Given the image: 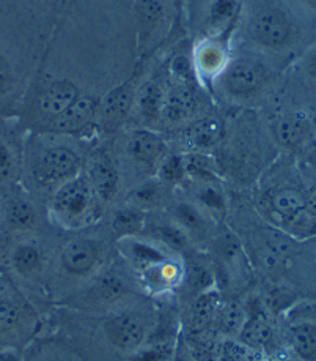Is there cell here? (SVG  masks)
<instances>
[{
	"mask_svg": "<svg viewBox=\"0 0 316 361\" xmlns=\"http://www.w3.org/2000/svg\"><path fill=\"white\" fill-rule=\"evenodd\" d=\"M0 361H23V350H18V349L0 350Z\"/></svg>",
	"mask_w": 316,
	"mask_h": 361,
	"instance_id": "ee69618b",
	"label": "cell"
},
{
	"mask_svg": "<svg viewBox=\"0 0 316 361\" xmlns=\"http://www.w3.org/2000/svg\"><path fill=\"white\" fill-rule=\"evenodd\" d=\"M186 262V278L181 289H186L191 295V300L200 293H205L211 289H216V281H214V270L211 259H201L198 256L187 259Z\"/></svg>",
	"mask_w": 316,
	"mask_h": 361,
	"instance_id": "cb8c5ba5",
	"label": "cell"
},
{
	"mask_svg": "<svg viewBox=\"0 0 316 361\" xmlns=\"http://www.w3.org/2000/svg\"><path fill=\"white\" fill-rule=\"evenodd\" d=\"M103 248L95 240L76 237L66 243L60 252V269L71 278L90 279L104 270Z\"/></svg>",
	"mask_w": 316,
	"mask_h": 361,
	"instance_id": "52a82bcc",
	"label": "cell"
},
{
	"mask_svg": "<svg viewBox=\"0 0 316 361\" xmlns=\"http://www.w3.org/2000/svg\"><path fill=\"white\" fill-rule=\"evenodd\" d=\"M304 65H305V70L308 73V76H312L313 79H316V46L305 54Z\"/></svg>",
	"mask_w": 316,
	"mask_h": 361,
	"instance_id": "7bdbcfd3",
	"label": "cell"
},
{
	"mask_svg": "<svg viewBox=\"0 0 316 361\" xmlns=\"http://www.w3.org/2000/svg\"><path fill=\"white\" fill-rule=\"evenodd\" d=\"M101 331L112 349L132 355L150 341V322L139 311L113 307L106 311Z\"/></svg>",
	"mask_w": 316,
	"mask_h": 361,
	"instance_id": "7a4b0ae2",
	"label": "cell"
},
{
	"mask_svg": "<svg viewBox=\"0 0 316 361\" xmlns=\"http://www.w3.org/2000/svg\"><path fill=\"white\" fill-rule=\"evenodd\" d=\"M291 352L301 361H316V324L299 322L288 333Z\"/></svg>",
	"mask_w": 316,
	"mask_h": 361,
	"instance_id": "83f0119b",
	"label": "cell"
},
{
	"mask_svg": "<svg viewBox=\"0 0 316 361\" xmlns=\"http://www.w3.org/2000/svg\"><path fill=\"white\" fill-rule=\"evenodd\" d=\"M136 97H134V85L131 81L113 89L103 102L99 103V114L106 123H117L126 117L131 111Z\"/></svg>",
	"mask_w": 316,
	"mask_h": 361,
	"instance_id": "d4e9b609",
	"label": "cell"
},
{
	"mask_svg": "<svg viewBox=\"0 0 316 361\" xmlns=\"http://www.w3.org/2000/svg\"><path fill=\"white\" fill-rule=\"evenodd\" d=\"M23 169V157L15 140L0 130V192L16 185L19 172Z\"/></svg>",
	"mask_w": 316,
	"mask_h": 361,
	"instance_id": "603a6c76",
	"label": "cell"
},
{
	"mask_svg": "<svg viewBox=\"0 0 316 361\" xmlns=\"http://www.w3.org/2000/svg\"><path fill=\"white\" fill-rule=\"evenodd\" d=\"M5 269L21 283L37 284L44 276L46 254L42 246L27 238H18L5 246Z\"/></svg>",
	"mask_w": 316,
	"mask_h": 361,
	"instance_id": "ba28073f",
	"label": "cell"
},
{
	"mask_svg": "<svg viewBox=\"0 0 316 361\" xmlns=\"http://www.w3.org/2000/svg\"><path fill=\"white\" fill-rule=\"evenodd\" d=\"M127 153L132 161L142 166H156L167 155V145L158 133L148 128L136 130L127 140Z\"/></svg>",
	"mask_w": 316,
	"mask_h": 361,
	"instance_id": "e0dca14e",
	"label": "cell"
},
{
	"mask_svg": "<svg viewBox=\"0 0 316 361\" xmlns=\"http://www.w3.org/2000/svg\"><path fill=\"white\" fill-rule=\"evenodd\" d=\"M15 85V73L8 60L0 54V104L10 95Z\"/></svg>",
	"mask_w": 316,
	"mask_h": 361,
	"instance_id": "b9f144b4",
	"label": "cell"
},
{
	"mask_svg": "<svg viewBox=\"0 0 316 361\" xmlns=\"http://www.w3.org/2000/svg\"><path fill=\"white\" fill-rule=\"evenodd\" d=\"M194 68L198 76L213 79L220 76L228 65L225 46L217 39H205L197 44L194 52Z\"/></svg>",
	"mask_w": 316,
	"mask_h": 361,
	"instance_id": "44dd1931",
	"label": "cell"
},
{
	"mask_svg": "<svg viewBox=\"0 0 316 361\" xmlns=\"http://www.w3.org/2000/svg\"><path fill=\"white\" fill-rule=\"evenodd\" d=\"M246 319L247 310L243 303L236 300H224L219 311L216 331L222 339H238Z\"/></svg>",
	"mask_w": 316,
	"mask_h": 361,
	"instance_id": "4316f807",
	"label": "cell"
},
{
	"mask_svg": "<svg viewBox=\"0 0 316 361\" xmlns=\"http://www.w3.org/2000/svg\"><path fill=\"white\" fill-rule=\"evenodd\" d=\"M220 125L213 118L201 120L197 125H194L189 131V144L194 152L206 153L211 150L220 139Z\"/></svg>",
	"mask_w": 316,
	"mask_h": 361,
	"instance_id": "d6a6232c",
	"label": "cell"
},
{
	"mask_svg": "<svg viewBox=\"0 0 316 361\" xmlns=\"http://www.w3.org/2000/svg\"><path fill=\"white\" fill-rule=\"evenodd\" d=\"M186 177V167H184V157L177 155V153H170L165 155L160 163L158 164V180L163 185H178Z\"/></svg>",
	"mask_w": 316,
	"mask_h": 361,
	"instance_id": "8d00e7d4",
	"label": "cell"
},
{
	"mask_svg": "<svg viewBox=\"0 0 316 361\" xmlns=\"http://www.w3.org/2000/svg\"><path fill=\"white\" fill-rule=\"evenodd\" d=\"M173 221L183 227L192 238L203 237L210 227V215L198 204L178 202L173 207Z\"/></svg>",
	"mask_w": 316,
	"mask_h": 361,
	"instance_id": "484cf974",
	"label": "cell"
},
{
	"mask_svg": "<svg viewBox=\"0 0 316 361\" xmlns=\"http://www.w3.org/2000/svg\"><path fill=\"white\" fill-rule=\"evenodd\" d=\"M251 35L265 48L282 49L294 39V24L284 10L265 6L252 19Z\"/></svg>",
	"mask_w": 316,
	"mask_h": 361,
	"instance_id": "9c48e42d",
	"label": "cell"
},
{
	"mask_svg": "<svg viewBox=\"0 0 316 361\" xmlns=\"http://www.w3.org/2000/svg\"><path fill=\"white\" fill-rule=\"evenodd\" d=\"M79 97L76 85L70 81L53 82L39 93L37 99L38 111L43 117L51 120V123L58 116L70 108L74 99Z\"/></svg>",
	"mask_w": 316,
	"mask_h": 361,
	"instance_id": "ffe728a7",
	"label": "cell"
},
{
	"mask_svg": "<svg viewBox=\"0 0 316 361\" xmlns=\"http://www.w3.org/2000/svg\"><path fill=\"white\" fill-rule=\"evenodd\" d=\"M140 287L151 295H165L181 290L186 278L183 256H172L136 275Z\"/></svg>",
	"mask_w": 316,
	"mask_h": 361,
	"instance_id": "30bf717a",
	"label": "cell"
},
{
	"mask_svg": "<svg viewBox=\"0 0 316 361\" xmlns=\"http://www.w3.org/2000/svg\"><path fill=\"white\" fill-rule=\"evenodd\" d=\"M222 303L224 295L217 289H211L192 298L184 317L186 334L216 331Z\"/></svg>",
	"mask_w": 316,
	"mask_h": 361,
	"instance_id": "5bb4252c",
	"label": "cell"
},
{
	"mask_svg": "<svg viewBox=\"0 0 316 361\" xmlns=\"http://www.w3.org/2000/svg\"><path fill=\"white\" fill-rule=\"evenodd\" d=\"M172 361H194V360H172Z\"/></svg>",
	"mask_w": 316,
	"mask_h": 361,
	"instance_id": "681fc988",
	"label": "cell"
},
{
	"mask_svg": "<svg viewBox=\"0 0 316 361\" xmlns=\"http://www.w3.org/2000/svg\"><path fill=\"white\" fill-rule=\"evenodd\" d=\"M38 218L35 202L15 186L0 192V237L23 238L38 226Z\"/></svg>",
	"mask_w": 316,
	"mask_h": 361,
	"instance_id": "5b68a950",
	"label": "cell"
},
{
	"mask_svg": "<svg viewBox=\"0 0 316 361\" xmlns=\"http://www.w3.org/2000/svg\"><path fill=\"white\" fill-rule=\"evenodd\" d=\"M87 178L93 188V192L101 204H107L115 199L120 190V176L112 159L99 153L91 159L87 169Z\"/></svg>",
	"mask_w": 316,
	"mask_h": 361,
	"instance_id": "2e32d148",
	"label": "cell"
},
{
	"mask_svg": "<svg viewBox=\"0 0 316 361\" xmlns=\"http://www.w3.org/2000/svg\"><path fill=\"white\" fill-rule=\"evenodd\" d=\"M239 0H211L206 13V25L214 33H224L236 21Z\"/></svg>",
	"mask_w": 316,
	"mask_h": 361,
	"instance_id": "f1b7e54d",
	"label": "cell"
},
{
	"mask_svg": "<svg viewBox=\"0 0 316 361\" xmlns=\"http://www.w3.org/2000/svg\"><path fill=\"white\" fill-rule=\"evenodd\" d=\"M160 199H163V183L159 180L158 182H145L132 192V205L140 210L159 204Z\"/></svg>",
	"mask_w": 316,
	"mask_h": 361,
	"instance_id": "f35d334b",
	"label": "cell"
},
{
	"mask_svg": "<svg viewBox=\"0 0 316 361\" xmlns=\"http://www.w3.org/2000/svg\"><path fill=\"white\" fill-rule=\"evenodd\" d=\"M274 361H294V360L290 358V357H279V358H275Z\"/></svg>",
	"mask_w": 316,
	"mask_h": 361,
	"instance_id": "7dc6e473",
	"label": "cell"
},
{
	"mask_svg": "<svg viewBox=\"0 0 316 361\" xmlns=\"http://www.w3.org/2000/svg\"><path fill=\"white\" fill-rule=\"evenodd\" d=\"M308 212L304 190L294 186H284L269 196V213L279 229L290 232L293 224Z\"/></svg>",
	"mask_w": 316,
	"mask_h": 361,
	"instance_id": "4fadbf2b",
	"label": "cell"
},
{
	"mask_svg": "<svg viewBox=\"0 0 316 361\" xmlns=\"http://www.w3.org/2000/svg\"><path fill=\"white\" fill-rule=\"evenodd\" d=\"M129 293V286L123 276H118L112 270H101L95 276L87 279L80 286L76 297V305L91 310L110 311L123 303Z\"/></svg>",
	"mask_w": 316,
	"mask_h": 361,
	"instance_id": "277c9868",
	"label": "cell"
},
{
	"mask_svg": "<svg viewBox=\"0 0 316 361\" xmlns=\"http://www.w3.org/2000/svg\"><path fill=\"white\" fill-rule=\"evenodd\" d=\"M154 233H156V238L154 240H158L159 243H163L173 252L179 254V256L192 248V238L173 219L172 221L158 224L156 229H154Z\"/></svg>",
	"mask_w": 316,
	"mask_h": 361,
	"instance_id": "1f68e13d",
	"label": "cell"
},
{
	"mask_svg": "<svg viewBox=\"0 0 316 361\" xmlns=\"http://www.w3.org/2000/svg\"><path fill=\"white\" fill-rule=\"evenodd\" d=\"M145 223V212L137 209V207L129 205L113 213L110 224L113 232L120 235V238H125L139 235L144 231Z\"/></svg>",
	"mask_w": 316,
	"mask_h": 361,
	"instance_id": "f546056e",
	"label": "cell"
},
{
	"mask_svg": "<svg viewBox=\"0 0 316 361\" xmlns=\"http://www.w3.org/2000/svg\"><path fill=\"white\" fill-rule=\"evenodd\" d=\"M136 108L139 117L144 120L145 123H153L160 118V112H163V102H164V92L160 90L158 84H148L145 85L142 92L139 93L136 99Z\"/></svg>",
	"mask_w": 316,
	"mask_h": 361,
	"instance_id": "4dcf8cb0",
	"label": "cell"
},
{
	"mask_svg": "<svg viewBox=\"0 0 316 361\" xmlns=\"http://www.w3.org/2000/svg\"><path fill=\"white\" fill-rule=\"evenodd\" d=\"M247 319L238 341L248 350H263L272 339V324L267 314L257 306H246Z\"/></svg>",
	"mask_w": 316,
	"mask_h": 361,
	"instance_id": "d6986e66",
	"label": "cell"
},
{
	"mask_svg": "<svg viewBox=\"0 0 316 361\" xmlns=\"http://www.w3.org/2000/svg\"><path fill=\"white\" fill-rule=\"evenodd\" d=\"M308 136V123L301 117L284 118L277 125V139L288 149H296L305 142Z\"/></svg>",
	"mask_w": 316,
	"mask_h": 361,
	"instance_id": "e575fe53",
	"label": "cell"
},
{
	"mask_svg": "<svg viewBox=\"0 0 316 361\" xmlns=\"http://www.w3.org/2000/svg\"><path fill=\"white\" fill-rule=\"evenodd\" d=\"M5 259V245L2 243V237H0V265H4Z\"/></svg>",
	"mask_w": 316,
	"mask_h": 361,
	"instance_id": "f6af8a7d",
	"label": "cell"
},
{
	"mask_svg": "<svg viewBox=\"0 0 316 361\" xmlns=\"http://www.w3.org/2000/svg\"><path fill=\"white\" fill-rule=\"evenodd\" d=\"M312 171H313L315 177H316V158H315V161H313V164H312Z\"/></svg>",
	"mask_w": 316,
	"mask_h": 361,
	"instance_id": "c3c4849f",
	"label": "cell"
},
{
	"mask_svg": "<svg viewBox=\"0 0 316 361\" xmlns=\"http://www.w3.org/2000/svg\"><path fill=\"white\" fill-rule=\"evenodd\" d=\"M224 75L225 89L234 97H247L263 87L267 79L266 66L251 57H238L228 62Z\"/></svg>",
	"mask_w": 316,
	"mask_h": 361,
	"instance_id": "8fae6325",
	"label": "cell"
},
{
	"mask_svg": "<svg viewBox=\"0 0 316 361\" xmlns=\"http://www.w3.org/2000/svg\"><path fill=\"white\" fill-rule=\"evenodd\" d=\"M163 2L160 0H139L137 15L142 30L148 33L156 27L160 16H163Z\"/></svg>",
	"mask_w": 316,
	"mask_h": 361,
	"instance_id": "60d3db41",
	"label": "cell"
},
{
	"mask_svg": "<svg viewBox=\"0 0 316 361\" xmlns=\"http://www.w3.org/2000/svg\"><path fill=\"white\" fill-rule=\"evenodd\" d=\"M173 357V343L172 341H156L148 343L140 347L129 357V361H172Z\"/></svg>",
	"mask_w": 316,
	"mask_h": 361,
	"instance_id": "74e56055",
	"label": "cell"
},
{
	"mask_svg": "<svg viewBox=\"0 0 316 361\" xmlns=\"http://www.w3.org/2000/svg\"><path fill=\"white\" fill-rule=\"evenodd\" d=\"M96 202L99 200L93 192L89 178L85 176H76L66 180L53 192L51 212L58 224L71 229L89 221Z\"/></svg>",
	"mask_w": 316,
	"mask_h": 361,
	"instance_id": "6da1fadb",
	"label": "cell"
},
{
	"mask_svg": "<svg viewBox=\"0 0 316 361\" xmlns=\"http://www.w3.org/2000/svg\"><path fill=\"white\" fill-rule=\"evenodd\" d=\"M195 108H197V97H195L192 84L173 81L169 90L164 93L160 118L170 125L184 123L192 116Z\"/></svg>",
	"mask_w": 316,
	"mask_h": 361,
	"instance_id": "9a60e30c",
	"label": "cell"
},
{
	"mask_svg": "<svg viewBox=\"0 0 316 361\" xmlns=\"http://www.w3.org/2000/svg\"><path fill=\"white\" fill-rule=\"evenodd\" d=\"M184 157L186 177H191L197 183H216V171L211 158L206 153L192 152Z\"/></svg>",
	"mask_w": 316,
	"mask_h": 361,
	"instance_id": "836d02e7",
	"label": "cell"
},
{
	"mask_svg": "<svg viewBox=\"0 0 316 361\" xmlns=\"http://www.w3.org/2000/svg\"><path fill=\"white\" fill-rule=\"evenodd\" d=\"M120 252L126 259L134 275H139L150 267L156 265L172 256H179L167 248L158 240H145L140 235L120 238Z\"/></svg>",
	"mask_w": 316,
	"mask_h": 361,
	"instance_id": "7c38bea8",
	"label": "cell"
},
{
	"mask_svg": "<svg viewBox=\"0 0 316 361\" xmlns=\"http://www.w3.org/2000/svg\"><path fill=\"white\" fill-rule=\"evenodd\" d=\"M265 248L282 259H288L296 251V238L279 227H267L263 232Z\"/></svg>",
	"mask_w": 316,
	"mask_h": 361,
	"instance_id": "d590c367",
	"label": "cell"
},
{
	"mask_svg": "<svg viewBox=\"0 0 316 361\" xmlns=\"http://www.w3.org/2000/svg\"><path fill=\"white\" fill-rule=\"evenodd\" d=\"M302 2H304L308 8H312L313 11H316V0H302Z\"/></svg>",
	"mask_w": 316,
	"mask_h": 361,
	"instance_id": "bcb514c9",
	"label": "cell"
},
{
	"mask_svg": "<svg viewBox=\"0 0 316 361\" xmlns=\"http://www.w3.org/2000/svg\"><path fill=\"white\" fill-rule=\"evenodd\" d=\"M32 311L15 289L11 278L0 275V350L21 349L32 326Z\"/></svg>",
	"mask_w": 316,
	"mask_h": 361,
	"instance_id": "3957f363",
	"label": "cell"
},
{
	"mask_svg": "<svg viewBox=\"0 0 316 361\" xmlns=\"http://www.w3.org/2000/svg\"><path fill=\"white\" fill-rule=\"evenodd\" d=\"M23 361H85L79 352L58 339H37L23 349Z\"/></svg>",
	"mask_w": 316,
	"mask_h": 361,
	"instance_id": "7402d4cb",
	"label": "cell"
},
{
	"mask_svg": "<svg viewBox=\"0 0 316 361\" xmlns=\"http://www.w3.org/2000/svg\"><path fill=\"white\" fill-rule=\"evenodd\" d=\"M99 103L95 97L79 95L62 116L51 123L52 128L60 133H77L89 126L99 114Z\"/></svg>",
	"mask_w": 316,
	"mask_h": 361,
	"instance_id": "ac0fdd59",
	"label": "cell"
},
{
	"mask_svg": "<svg viewBox=\"0 0 316 361\" xmlns=\"http://www.w3.org/2000/svg\"><path fill=\"white\" fill-rule=\"evenodd\" d=\"M80 158L68 145H51L39 150L30 164L32 177L39 183H65L79 176ZM58 185V186H60Z\"/></svg>",
	"mask_w": 316,
	"mask_h": 361,
	"instance_id": "8992f818",
	"label": "cell"
},
{
	"mask_svg": "<svg viewBox=\"0 0 316 361\" xmlns=\"http://www.w3.org/2000/svg\"><path fill=\"white\" fill-rule=\"evenodd\" d=\"M198 205L203 209L208 215L220 213L225 209V199L222 196L216 183H198Z\"/></svg>",
	"mask_w": 316,
	"mask_h": 361,
	"instance_id": "ab89813d",
	"label": "cell"
}]
</instances>
